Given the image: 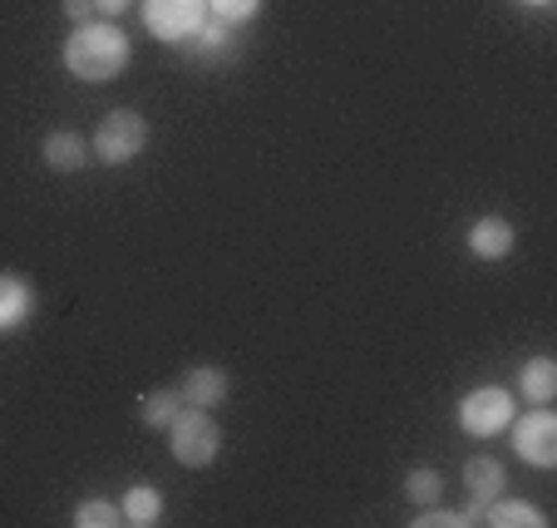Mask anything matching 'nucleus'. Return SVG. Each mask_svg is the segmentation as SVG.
Returning a JSON list of instances; mask_svg holds the SVG:
<instances>
[{
    "label": "nucleus",
    "instance_id": "nucleus-16",
    "mask_svg": "<svg viewBox=\"0 0 557 528\" xmlns=\"http://www.w3.org/2000/svg\"><path fill=\"white\" fill-rule=\"evenodd\" d=\"M178 410H183L178 391H153V395H144V405H138V420H144L148 430H169Z\"/></svg>",
    "mask_w": 557,
    "mask_h": 528
},
{
    "label": "nucleus",
    "instance_id": "nucleus-2",
    "mask_svg": "<svg viewBox=\"0 0 557 528\" xmlns=\"http://www.w3.org/2000/svg\"><path fill=\"white\" fill-rule=\"evenodd\" d=\"M169 450H173V459H178V465L208 469L212 459H218V450H222L218 420H212L202 405H183V410L173 415V425H169Z\"/></svg>",
    "mask_w": 557,
    "mask_h": 528
},
{
    "label": "nucleus",
    "instance_id": "nucleus-6",
    "mask_svg": "<svg viewBox=\"0 0 557 528\" xmlns=\"http://www.w3.org/2000/svg\"><path fill=\"white\" fill-rule=\"evenodd\" d=\"M513 450H518V459H528L533 469H553L557 465V415L547 410V405H537L533 415L518 420Z\"/></svg>",
    "mask_w": 557,
    "mask_h": 528
},
{
    "label": "nucleus",
    "instance_id": "nucleus-21",
    "mask_svg": "<svg viewBox=\"0 0 557 528\" xmlns=\"http://www.w3.org/2000/svg\"><path fill=\"white\" fill-rule=\"evenodd\" d=\"M128 5H134V0H95V11H99V15H124Z\"/></svg>",
    "mask_w": 557,
    "mask_h": 528
},
{
    "label": "nucleus",
    "instance_id": "nucleus-13",
    "mask_svg": "<svg viewBox=\"0 0 557 528\" xmlns=\"http://www.w3.org/2000/svg\"><path fill=\"white\" fill-rule=\"evenodd\" d=\"M518 391H523V401L547 405L557 395V366L547 356H533L523 370H518Z\"/></svg>",
    "mask_w": 557,
    "mask_h": 528
},
{
    "label": "nucleus",
    "instance_id": "nucleus-18",
    "mask_svg": "<svg viewBox=\"0 0 557 528\" xmlns=\"http://www.w3.org/2000/svg\"><path fill=\"white\" fill-rule=\"evenodd\" d=\"M440 494H444V479H440V469H410L405 475V499L410 504H420V508H430V504H440Z\"/></svg>",
    "mask_w": 557,
    "mask_h": 528
},
{
    "label": "nucleus",
    "instance_id": "nucleus-14",
    "mask_svg": "<svg viewBox=\"0 0 557 528\" xmlns=\"http://www.w3.org/2000/svg\"><path fill=\"white\" fill-rule=\"evenodd\" d=\"M484 518H488L494 528H543V524H547V518L537 514L528 499H504V494H498L494 504L484 508Z\"/></svg>",
    "mask_w": 557,
    "mask_h": 528
},
{
    "label": "nucleus",
    "instance_id": "nucleus-11",
    "mask_svg": "<svg viewBox=\"0 0 557 528\" xmlns=\"http://www.w3.org/2000/svg\"><path fill=\"white\" fill-rule=\"evenodd\" d=\"M183 45H188V50L198 54L202 64H222V60H232V54H237V40H232V25L212 21V15H208V21H202L198 30H193Z\"/></svg>",
    "mask_w": 557,
    "mask_h": 528
},
{
    "label": "nucleus",
    "instance_id": "nucleus-7",
    "mask_svg": "<svg viewBox=\"0 0 557 528\" xmlns=\"http://www.w3.org/2000/svg\"><path fill=\"white\" fill-rule=\"evenodd\" d=\"M513 243H518V233L508 218H479L469 228V237H463V247H469L479 262H504V257L513 253Z\"/></svg>",
    "mask_w": 557,
    "mask_h": 528
},
{
    "label": "nucleus",
    "instance_id": "nucleus-9",
    "mask_svg": "<svg viewBox=\"0 0 557 528\" xmlns=\"http://www.w3.org/2000/svg\"><path fill=\"white\" fill-rule=\"evenodd\" d=\"M227 391H232V381H227V370L222 366H193L188 376H183V385H178L183 405H202V410L222 405L227 401Z\"/></svg>",
    "mask_w": 557,
    "mask_h": 528
},
{
    "label": "nucleus",
    "instance_id": "nucleus-15",
    "mask_svg": "<svg viewBox=\"0 0 557 528\" xmlns=\"http://www.w3.org/2000/svg\"><path fill=\"white\" fill-rule=\"evenodd\" d=\"M124 524H134V528H153L158 518H163V494H158L153 484H134L124 494Z\"/></svg>",
    "mask_w": 557,
    "mask_h": 528
},
{
    "label": "nucleus",
    "instance_id": "nucleus-17",
    "mask_svg": "<svg viewBox=\"0 0 557 528\" xmlns=\"http://www.w3.org/2000/svg\"><path fill=\"white\" fill-rule=\"evenodd\" d=\"M74 528H124V508L109 504V499H85V504L70 514Z\"/></svg>",
    "mask_w": 557,
    "mask_h": 528
},
{
    "label": "nucleus",
    "instance_id": "nucleus-22",
    "mask_svg": "<svg viewBox=\"0 0 557 528\" xmlns=\"http://www.w3.org/2000/svg\"><path fill=\"white\" fill-rule=\"evenodd\" d=\"M523 5H547V0H523Z\"/></svg>",
    "mask_w": 557,
    "mask_h": 528
},
{
    "label": "nucleus",
    "instance_id": "nucleus-3",
    "mask_svg": "<svg viewBox=\"0 0 557 528\" xmlns=\"http://www.w3.org/2000/svg\"><path fill=\"white\" fill-rule=\"evenodd\" d=\"M144 144H148V124L134 114V109H114V114L95 128V138H89L95 163H128L144 154Z\"/></svg>",
    "mask_w": 557,
    "mask_h": 528
},
{
    "label": "nucleus",
    "instance_id": "nucleus-10",
    "mask_svg": "<svg viewBox=\"0 0 557 528\" xmlns=\"http://www.w3.org/2000/svg\"><path fill=\"white\" fill-rule=\"evenodd\" d=\"M35 317V286L15 272H0V331H15Z\"/></svg>",
    "mask_w": 557,
    "mask_h": 528
},
{
    "label": "nucleus",
    "instance_id": "nucleus-5",
    "mask_svg": "<svg viewBox=\"0 0 557 528\" xmlns=\"http://www.w3.org/2000/svg\"><path fill=\"white\" fill-rule=\"evenodd\" d=\"M208 21V0H144V25L169 45H183Z\"/></svg>",
    "mask_w": 557,
    "mask_h": 528
},
{
    "label": "nucleus",
    "instance_id": "nucleus-8",
    "mask_svg": "<svg viewBox=\"0 0 557 528\" xmlns=\"http://www.w3.org/2000/svg\"><path fill=\"white\" fill-rule=\"evenodd\" d=\"M40 159H45V169H54V173H79L85 163H95V148H89L79 134L60 128V134H45Z\"/></svg>",
    "mask_w": 557,
    "mask_h": 528
},
{
    "label": "nucleus",
    "instance_id": "nucleus-1",
    "mask_svg": "<svg viewBox=\"0 0 557 528\" xmlns=\"http://www.w3.org/2000/svg\"><path fill=\"white\" fill-rule=\"evenodd\" d=\"M128 35L119 25L99 21V25H74V35L64 40V70L85 85H109L119 79L128 64Z\"/></svg>",
    "mask_w": 557,
    "mask_h": 528
},
{
    "label": "nucleus",
    "instance_id": "nucleus-12",
    "mask_svg": "<svg viewBox=\"0 0 557 528\" xmlns=\"http://www.w3.org/2000/svg\"><path fill=\"white\" fill-rule=\"evenodd\" d=\"M463 484H469L473 504H484V508H488L498 494H504L508 475H504V465H498V459L479 455V459H469V465H463Z\"/></svg>",
    "mask_w": 557,
    "mask_h": 528
},
{
    "label": "nucleus",
    "instance_id": "nucleus-19",
    "mask_svg": "<svg viewBox=\"0 0 557 528\" xmlns=\"http://www.w3.org/2000/svg\"><path fill=\"white\" fill-rule=\"evenodd\" d=\"M257 11H262V0H208V15L212 21H222V25H232V30L247 25Z\"/></svg>",
    "mask_w": 557,
    "mask_h": 528
},
{
    "label": "nucleus",
    "instance_id": "nucleus-4",
    "mask_svg": "<svg viewBox=\"0 0 557 528\" xmlns=\"http://www.w3.org/2000/svg\"><path fill=\"white\" fill-rule=\"evenodd\" d=\"M459 425L473 440H488V434H504L513 425V395L498 391V385H484V391H469L459 401Z\"/></svg>",
    "mask_w": 557,
    "mask_h": 528
},
{
    "label": "nucleus",
    "instance_id": "nucleus-20",
    "mask_svg": "<svg viewBox=\"0 0 557 528\" xmlns=\"http://www.w3.org/2000/svg\"><path fill=\"white\" fill-rule=\"evenodd\" d=\"M64 15H70L74 25H89V15H95V0H64Z\"/></svg>",
    "mask_w": 557,
    "mask_h": 528
}]
</instances>
